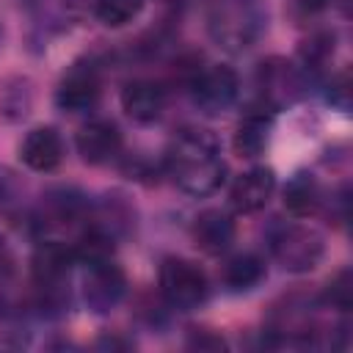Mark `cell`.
Listing matches in <instances>:
<instances>
[{"label": "cell", "mask_w": 353, "mask_h": 353, "mask_svg": "<svg viewBox=\"0 0 353 353\" xmlns=\"http://www.w3.org/2000/svg\"><path fill=\"white\" fill-rule=\"evenodd\" d=\"M11 207H19V185L14 174L0 171V210H11Z\"/></svg>", "instance_id": "23"}, {"label": "cell", "mask_w": 353, "mask_h": 353, "mask_svg": "<svg viewBox=\"0 0 353 353\" xmlns=\"http://www.w3.org/2000/svg\"><path fill=\"white\" fill-rule=\"evenodd\" d=\"M190 347H199V350H221V347H226V342H223V336H218V334H212V331H207V328H196L193 334H190V342H188Z\"/></svg>", "instance_id": "24"}, {"label": "cell", "mask_w": 353, "mask_h": 353, "mask_svg": "<svg viewBox=\"0 0 353 353\" xmlns=\"http://www.w3.org/2000/svg\"><path fill=\"white\" fill-rule=\"evenodd\" d=\"M33 108V80L25 74H14L0 88V119L6 124H17L30 116Z\"/></svg>", "instance_id": "19"}, {"label": "cell", "mask_w": 353, "mask_h": 353, "mask_svg": "<svg viewBox=\"0 0 353 353\" xmlns=\"http://www.w3.org/2000/svg\"><path fill=\"white\" fill-rule=\"evenodd\" d=\"M63 138L55 127H33L19 143V160L36 174L55 171L63 163Z\"/></svg>", "instance_id": "15"}, {"label": "cell", "mask_w": 353, "mask_h": 353, "mask_svg": "<svg viewBox=\"0 0 353 353\" xmlns=\"http://www.w3.org/2000/svg\"><path fill=\"white\" fill-rule=\"evenodd\" d=\"M276 193V171L265 165H254L243 171L229 188V207L237 215H254L268 207Z\"/></svg>", "instance_id": "11"}, {"label": "cell", "mask_w": 353, "mask_h": 353, "mask_svg": "<svg viewBox=\"0 0 353 353\" xmlns=\"http://www.w3.org/2000/svg\"><path fill=\"white\" fill-rule=\"evenodd\" d=\"M102 97V66L94 55L77 58L55 85V105L63 113H88Z\"/></svg>", "instance_id": "8"}, {"label": "cell", "mask_w": 353, "mask_h": 353, "mask_svg": "<svg viewBox=\"0 0 353 353\" xmlns=\"http://www.w3.org/2000/svg\"><path fill=\"white\" fill-rule=\"evenodd\" d=\"M268 276V265L259 254L254 251H243L226 259L223 270H221V281L229 292H248L254 287H259Z\"/></svg>", "instance_id": "18"}, {"label": "cell", "mask_w": 353, "mask_h": 353, "mask_svg": "<svg viewBox=\"0 0 353 353\" xmlns=\"http://www.w3.org/2000/svg\"><path fill=\"white\" fill-rule=\"evenodd\" d=\"M234 221L226 210H218V207H207L201 210L193 223H190V237H193V245L207 254V256H221L232 248L234 243Z\"/></svg>", "instance_id": "13"}, {"label": "cell", "mask_w": 353, "mask_h": 353, "mask_svg": "<svg viewBox=\"0 0 353 353\" xmlns=\"http://www.w3.org/2000/svg\"><path fill=\"white\" fill-rule=\"evenodd\" d=\"M320 303L328 306V309H336V312H350V303H353V276L350 270H339L323 290L320 295Z\"/></svg>", "instance_id": "21"}, {"label": "cell", "mask_w": 353, "mask_h": 353, "mask_svg": "<svg viewBox=\"0 0 353 353\" xmlns=\"http://www.w3.org/2000/svg\"><path fill=\"white\" fill-rule=\"evenodd\" d=\"M157 287H160L163 303L176 312L199 309L210 295V281L204 270L185 256H165L160 262Z\"/></svg>", "instance_id": "5"}, {"label": "cell", "mask_w": 353, "mask_h": 353, "mask_svg": "<svg viewBox=\"0 0 353 353\" xmlns=\"http://www.w3.org/2000/svg\"><path fill=\"white\" fill-rule=\"evenodd\" d=\"M268 28V14L256 0H212L207 11V33L223 52L240 55L251 50Z\"/></svg>", "instance_id": "2"}, {"label": "cell", "mask_w": 353, "mask_h": 353, "mask_svg": "<svg viewBox=\"0 0 353 353\" xmlns=\"http://www.w3.org/2000/svg\"><path fill=\"white\" fill-rule=\"evenodd\" d=\"M127 295V276L113 256L83 262L80 298L91 314H110Z\"/></svg>", "instance_id": "7"}, {"label": "cell", "mask_w": 353, "mask_h": 353, "mask_svg": "<svg viewBox=\"0 0 353 353\" xmlns=\"http://www.w3.org/2000/svg\"><path fill=\"white\" fill-rule=\"evenodd\" d=\"M163 174L188 196L201 199L215 193L226 176L218 138L201 127L179 130L163 154Z\"/></svg>", "instance_id": "1"}, {"label": "cell", "mask_w": 353, "mask_h": 353, "mask_svg": "<svg viewBox=\"0 0 353 353\" xmlns=\"http://www.w3.org/2000/svg\"><path fill=\"white\" fill-rule=\"evenodd\" d=\"M273 119H276L273 110H268V108L254 102L243 113L240 124L234 127V135H232L234 152L240 157H245V160H254V157L265 154V149L270 143V135H273Z\"/></svg>", "instance_id": "16"}, {"label": "cell", "mask_w": 353, "mask_h": 353, "mask_svg": "<svg viewBox=\"0 0 353 353\" xmlns=\"http://www.w3.org/2000/svg\"><path fill=\"white\" fill-rule=\"evenodd\" d=\"M185 85L190 91V99H193L196 110L204 113V116L226 113L237 102V97H240V77L226 63L199 66Z\"/></svg>", "instance_id": "6"}, {"label": "cell", "mask_w": 353, "mask_h": 353, "mask_svg": "<svg viewBox=\"0 0 353 353\" xmlns=\"http://www.w3.org/2000/svg\"><path fill=\"white\" fill-rule=\"evenodd\" d=\"M254 85H256V105L279 113V110L295 105L306 94L309 77L298 66V61H287L281 55H273L256 66Z\"/></svg>", "instance_id": "4"}, {"label": "cell", "mask_w": 353, "mask_h": 353, "mask_svg": "<svg viewBox=\"0 0 353 353\" xmlns=\"http://www.w3.org/2000/svg\"><path fill=\"white\" fill-rule=\"evenodd\" d=\"M325 201L328 199H325L320 182L306 171H298L284 185V207L292 218H312L325 207Z\"/></svg>", "instance_id": "17"}, {"label": "cell", "mask_w": 353, "mask_h": 353, "mask_svg": "<svg viewBox=\"0 0 353 353\" xmlns=\"http://www.w3.org/2000/svg\"><path fill=\"white\" fill-rule=\"evenodd\" d=\"M83 223L99 229L105 237L119 243V240H124L135 229V207H132V201L124 193L110 190L99 201H91L88 215H85Z\"/></svg>", "instance_id": "12"}, {"label": "cell", "mask_w": 353, "mask_h": 353, "mask_svg": "<svg viewBox=\"0 0 353 353\" xmlns=\"http://www.w3.org/2000/svg\"><path fill=\"white\" fill-rule=\"evenodd\" d=\"M88 196L80 193L77 188H69V185H58V188H50L39 207L33 210V223L44 232V229H58V226H72L77 223V229L83 226L85 215H88Z\"/></svg>", "instance_id": "9"}, {"label": "cell", "mask_w": 353, "mask_h": 353, "mask_svg": "<svg viewBox=\"0 0 353 353\" xmlns=\"http://www.w3.org/2000/svg\"><path fill=\"white\" fill-rule=\"evenodd\" d=\"M168 102V91L163 83L149 80V77H135L124 83L121 88V110L135 121V124H152L163 116Z\"/></svg>", "instance_id": "14"}, {"label": "cell", "mask_w": 353, "mask_h": 353, "mask_svg": "<svg viewBox=\"0 0 353 353\" xmlns=\"http://www.w3.org/2000/svg\"><path fill=\"white\" fill-rule=\"evenodd\" d=\"M325 102L342 113L350 110V74H347V69H342L339 74H331L325 80Z\"/></svg>", "instance_id": "22"}, {"label": "cell", "mask_w": 353, "mask_h": 353, "mask_svg": "<svg viewBox=\"0 0 353 353\" xmlns=\"http://www.w3.org/2000/svg\"><path fill=\"white\" fill-rule=\"evenodd\" d=\"M74 149L88 165H108L121 157L124 138L110 119H91L74 135Z\"/></svg>", "instance_id": "10"}, {"label": "cell", "mask_w": 353, "mask_h": 353, "mask_svg": "<svg viewBox=\"0 0 353 353\" xmlns=\"http://www.w3.org/2000/svg\"><path fill=\"white\" fill-rule=\"evenodd\" d=\"M270 259L287 273H312L325 256L323 234L301 221H279L268 229Z\"/></svg>", "instance_id": "3"}, {"label": "cell", "mask_w": 353, "mask_h": 353, "mask_svg": "<svg viewBox=\"0 0 353 353\" xmlns=\"http://www.w3.org/2000/svg\"><path fill=\"white\" fill-rule=\"evenodd\" d=\"M143 8V0H94L91 14L105 28H124L130 25Z\"/></svg>", "instance_id": "20"}]
</instances>
